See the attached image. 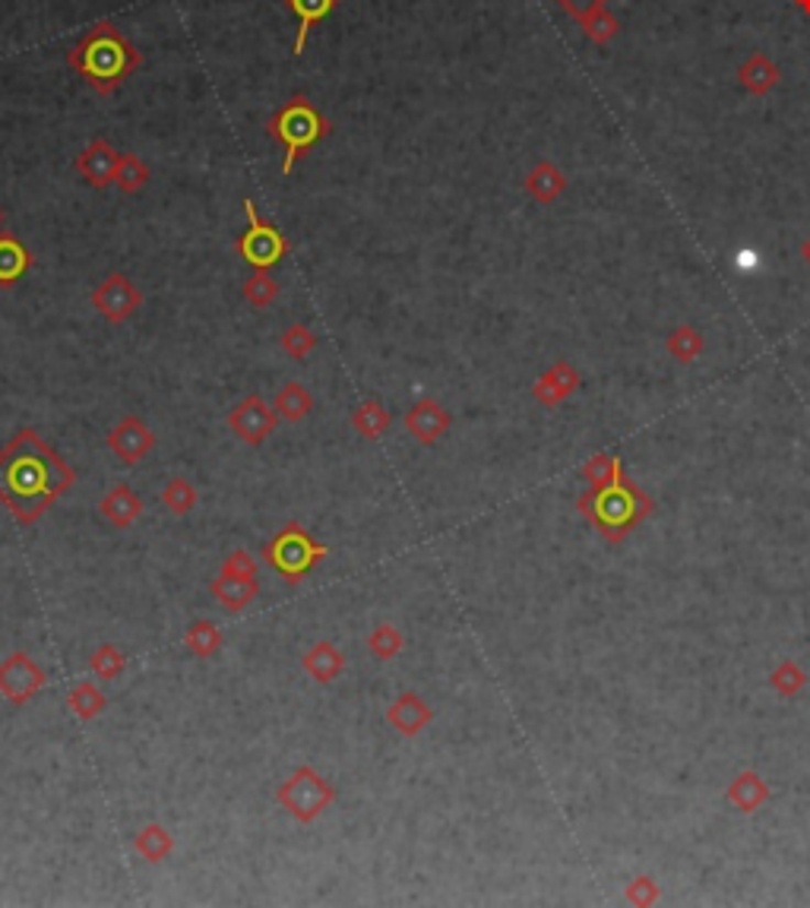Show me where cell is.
Returning <instances> with one entry per match:
<instances>
[{
	"label": "cell",
	"instance_id": "obj_19",
	"mask_svg": "<svg viewBox=\"0 0 810 908\" xmlns=\"http://www.w3.org/2000/svg\"><path fill=\"white\" fill-rule=\"evenodd\" d=\"M273 405H276L282 422H292V425H295V422H304V418L314 412V396H310V390H307L304 383L288 380L285 386H278Z\"/></svg>",
	"mask_w": 810,
	"mask_h": 908
},
{
	"label": "cell",
	"instance_id": "obj_31",
	"mask_svg": "<svg viewBox=\"0 0 810 908\" xmlns=\"http://www.w3.org/2000/svg\"><path fill=\"white\" fill-rule=\"evenodd\" d=\"M219 573H226V577H241V580H256L260 564H256V557H253L251 551L238 548V551H231V555L222 560V570H219Z\"/></svg>",
	"mask_w": 810,
	"mask_h": 908
},
{
	"label": "cell",
	"instance_id": "obj_30",
	"mask_svg": "<svg viewBox=\"0 0 810 908\" xmlns=\"http://www.w3.org/2000/svg\"><path fill=\"white\" fill-rule=\"evenodd\" d=\"M563 378H567V368H555L551 374H545V378L535 383V396H538L541 403L555 405L557 400H560V396L573 386V378L570 380H563Z\"/></svg>",
	"mask_w": 810,
	"mask_h": 908
},
{
	"label": "cell",
	"instance_id": "obj_21",
	"mask_svg": "<svg viewBox=\"0 0 810 908\" xmlns=\"http://www.w3.org/2000/svg\"><path fill=\"white\" fill-rule=\"evenodd\" d=\"M285 7L298 17V35H295V54H304V45H307V32L314 29L317 23H324L336 0H285Z\"/></svg>",
	"mask_w": 810,
	"mask_h": 908
},
{
	"label": "cell",
	"instance_id": "obj_26",
	"mask_svg": "<svg viewBox=\"0 0 810 908\" xmlns=\"http://www.w3.org/2000/svg\"><path fill=\"white\" fill-rule=\"evenodd\" d=\"M89 668H92V675H96L99 681H118L127 668L124 649L114 646V643H101L99 649L89 656Z\"/></svg>",
	"mask_w": 810,
	"mask_h": 908
},
{
	"label": "cell",
	"instance_id": "obj_23",
	"mask_svg": "<svg viewBox=\"0 0 810 908\" xmlns=\"http://www.w3.org/2000/svg\"><path fill=\"white\" fill-rule=\"evenodd\" d=\"M222 643H226V636L216 627V621H209V617L190 621V627L184 631V646L197 658H212L222 649Z\"/></svg>",
	"mask_w": 810,
	"mask_h": 908
},
{
	"label": "cell",
	"instance_id": "obj_14",
	"mask_svg": "<svg viewBox=\"0 0 810 908\" xmlns=\"http://www.w3.org/2000/svg\"><path fill=\"white\" fill-rule=\"evenodd\" d=\"M99 513L101 519L111 523L114 529H130L143 516V497L127 481H121V484H114L101 494Z\"/></svg>",
	"mask_w": 810,
	"mask_h": 908
},
{
	"label": "cell",
	"instance_id": "obj_17",
	"mask_svg": "<svg viewBox=\"0 0 810 908\" xmlns=\"http://www.w3.org/2000/svg\"><path fill=\"white\" fill-rule=\"evenodd\" d=\"M133 849L146 864H162L175 855V835L168 833L162 823H146L140 833L133 835Z\"/></svg>",
	"mask_w": 810,
	"mask_h": 908
},
{
	"label": "cell",
	"instance_id": "obj_9",
	"mask_svg": "<svg viewBox=\"0 0 810 908\" xmlns=\"http://www.w3.org/2000/svg\"><path fill=\"white\" fill-rule=\"evenodd\" d=\"M89 302H92V307L99 310L108 324H127L140 310L143 292L124 273H111V276L101 278L99 285L92 288Z\"/></svg>",
	"mask_w": 810,
	"mask_h": 908
},
{
	"label": "cell",
	"instance_id": "obj_10",
	"mask_svg": "<svg viewBox=\"0 0 810 908\" xmlns=\"http://www.w3.org/2000/svg\"><path fill=\"white\" fill-rule=\"evenodd\" d=\"M105 444L124 466H140L155 447V430L140 415H124L114 428L108 430Z\"/></svg>",
	"mask_w": 810,
	"mask_h": 908
},
{
	"label": "cell",
	"instance_id": "obj_29",
	"mask_svg": "<svg viewBox=\"0 0 810 908\" xmlns=\"http://www.w3.org/2000/svg\"><path fill=\"white\" fill-rule=\"evenodd\" d=\"M278 349L288 354V358H295V361H304L307 354L317 349V336L304 327V324H292V327L282 332Z\"/></svg>",
	"mask_w": 810,
	"mask_h": 908
},
{
	"label": "cell",
	"instance_id": "obj_16",
	"mask_svg": "<svg viewBox=\"0 0 810 908\" xmlns=\"http://www.w3.org/2000/svg\"><path fill=\"white\" fill-rule=\"evenodd\" d=\"M209 592H212V599H216L219 605L226 608V611H244V608L251 605L253 599H256V592H260V582H256V580H241V577H226V573H219V577L212 580V586H209Z\"/></svg>",
	"mask_w": 810,
	"mask_h": 908
},
{
	"label": "cell",
	"instance_id": "obj_6",
	"mask_svg": "<svg viewBox=\"0 0 810 908\" xmlns=\"http://www.w3.org/2000/svg\"><path fill=\"white\" fill-rule=\"evenodd\" d=\"M244 216H248V228L241 231L234 251L241 253L253 270H273L288 251V241L282 238V231L273 222H263L256 216L253 200H244Z\"/></svg>",
	"mask_w": 810,
	"mask_h": 908
},
{
	"label": "cell",
	"instance_id": "obj_25",
	"mask_svg": "<svg viewBox=\"0 0 810 908\" xmlns=\"http://www.w3.org/2000/svg\"><path fill=\"white\" fill-rule=\"evenodd\" d=\"M405 649V633L393 624H377L374 631L368 633V653L377 658V661H390V658H399Z\"/></svg>",
	"mask_w": 810,
	"mask_h": 908
},
{
	"label": "cell",
	"instance_id": "obj_28",
	"mask_svg": "<svg viewBox=\"0 0 810 908\" xmlns=\"http://www.w3.org/2000/svg\"><path fill=\"white\" fill-rule=\"evenodd\" d=\"M241 292H244V298H248L251 307L263 310V307L276 304L278 282L270 276V270H253V276L244 282V288H241Z\"/></svg>",
	"mask_w": 810,
	"mask_h": 908
},
{
	"label": "cell",
	"instance_id": "obj_8",
	"mask_svg": "<svg viewBox=\"0 0 810 908\" xmlns=\"http://www.w3.org/2000/svg\"><path fill=\"white\" fill-rule=\"evenodd\" d=\"M45 668L29 653H10L0 661V697L13 707H29L45 687Z\"/></svg>",
	"mask_w": 810,
	"mask_h": 908
},
{
	"label": "cell",
	"instance_id": "obj_22",
	"mask_svg": "<svg viewBox=\"0 0 810 908\" xmlns=\"http://www.w3.org/2000/svg\"><path fill=\"white\" fill-rule=\"evenodd\" d=\"M32 253L13 234H0V285H13L29 273Z\"/></svg>",
	"mask_w": 810,
	"mask_h": 908
},
{
	"label": "cell",
	"instance_id": "obj_4",
	"mask_svg": "<svg viewBox=\"0 0 810 908\" xmlns=\"http://www.w3.org/2000/svg\"><path fill=\"white\" fill-rule=\"evenodd\" d=\"M336 801V788L329 783L327 776H320L314 766H298L285 783L276 788V805L295 823L302 827H310L317 823V817H324Z\"/></svg>",
	"mask_w": 810,
	"mask_h": 908
},
{
	"label": "cell",
	"instance_id": "obj_11",
	"mask_svg": "<svg viewBox=\"0 0 810 908\" xmlns=\"http://www.w3.org/2000/svg\"><path fill=\"white\" fill-rule=\"evenodd\" d=\"M403 425L415 444L434 447V444L450 430V412L437 403V400L425 396V400L408 405V412L403 415Z\"/></svg>",
	"mask_w": 810,
	"mask_h": 908
},
{
	"label": "cell",
	"instance_id": "obj_15",
	"mask_svg": "<svg viewBox=\"0 0 810 908\" xmlns=\"http://www.w3.org/2000/svg\"><path fill=\"white\" fill-rule=\"evenodd\" d=\"M302 668L310 681L336 683L346 671V653L329 639H317L302 656Z\"/></svg>",
	"mask_w": 810,
	"mask_h": 908
},
{
	"label": "cell",
	"instance_id": "obj_1",
	"mask_svg": "<svg viewBox=\"0 0 810 908\" xmlns=\"http://www.w3.org/2000/svg\"><path fill=\"white\" fill-rule=\"evenodd\" d=\"M74 484V466L32 428L0 450V504L20 526L39 523Z\"/></svg>",
	"mask_w": 810,
	"mask_h": 908
},
{
	"label": "cell",
	"instance_id": "obj_2",
	"mask_svg": "<svg viewBox=\"0 0 810 908\" xmlns=\"http://www.w3.org/2000/svg\"><path fill=\"white\" fill-rule=\"evenodd\" d=\"M67 61L99 92H111V89H118L127 76L140 67V51H133V45L127 42L114 25L99 23L70 51Z\"/></svg>",
	"mask_w": 810,
	"mask_h": 908
},
{
	"label": "cell",
	"instance_id": "obj_18",
	"mask_svg": "<svg viewBox=\"0 0 810 908\" xmlns=\"http://www.w3.org/2000/svg\"><path fill=\"white\" fill-rule=\"evenodd\" d=\"M349 422H352V430L361 440L374 444V440H380L390 430V412H386V405L380 403V400H364L361 405H354Z\"/></svg>",
	"mask_w": 810,
	"mask_h": 908
},
{
	"label": "cell",
	"instance_id": "obj_32",
	"mask_svg": "<svg viewBox=\"0 0 810 908\" xmlns=\"http://www.w3.org/2000/svg\"><path fill=\"white\" fill-rule=\"evenodd\" d=\"M529 190L538 200H551L557 190H560V175H555V172L545 165V168H538V172L529 177Z\"/></svg>",
	"mask_w": 810,
	"mask_h": 908
},
{
	"label": "cell",
	"instance_id": "obj_24",
	"mask_svg": "<svg viewBox=\"0 0 810 908\" xmlns=\"http://www.w3.org/2000/svg\"><path fill=\"white\" fill-rule=\"evenodd\" d=\"M158 501H162V506L172 513V516H187L190 510H197V504H200V494H197V488L190 484L187 479H172L162 491H158Z\"/></svg>",
	"mask_w": 810,
	"mask_h": 908
},
{
	"label": "cell",
	"instance_id": "obj_3",
	"mask_svg": "<svg viewBox=\"0 0 810 908\" xmlns=\"http://www.w3.org/2000/svg\"><path fill=\"white\" fill-rule=\"evenodd\" d=\"M270 133L276 136L278 143H282V150H285V162H282V175L288 177L292 175V168L298 165V158H302L304 152L310 150L317 140H324L329 133V121L310 105V101L304 99V96H292V99L285 101L282 108H278L276 114H273V121H270Z\"/></svg>",
	"mask_w": 810,
	"mask_h": 908
},
{
	"label": "cell",
	"instance_id": "obj_7",
	"mask_svg": "<svg viewBox=\"0 0 810 908\" xmlns=\"http://www.w3.org/2000/svg\"><path fill=\"white\" fill-rule=\"evenodd\" d=\"M228 430L244 444V447H263L278 428V412L276 405L266 403L263 396H244L228 408Z\"/></svg>",
	"mask_w": 810,
	"mask_h": 908
},
{
	"label": "cell",
	"instance_id": "obj_12",
	"mask_svg": "<svg viewBox=\"0 0 810 908\" xmlns=\"http://www.w3.org/2000/svg\"><path fill=\"white\" fill-rule=\"evenodd\" d=\"M434 722V709L425 697H418L415 690H405L399 693L390 707H386V725L393 732H399L403 737H415L422 734Z\"/></svg>",
	"mask_w": 810,
	"mask_h": 908
},
{
	"label": "cell",
	"instance_id": "obj_20",
	"mask_svg": "<svg viewBox=\"0 0 810 908\" xmlns=\"http://www.w3.org/2000/svg\"><path fill=\"white\" fill-rule=\"evenodd\" d=\"M67 709L74 712L79 722H96L101 712L108 709V697L101 693L99 683L79 681L67 693Z\"/></svg>",
	"mask_w": 810,
	"mask_h": 908
},
{
	"label": "cell",
	"instance_id": "obj_27",
	"mask_svg": "<svg viewBox=\"0 0 810 908\" xmlns=\"http://www.w3.org/2000/svg\"><path fill=\"white\" fill-rule=\"evenodd\" d=\"M114 184L124 190V194H136L150 184V165L140 158V155H130L124 152L118 158V172H114Z\"/></svg>",
	"mask_w": 810,
	"mask_h": 908
},
{
	"label": "cell",
	"instance_id": "obj_5",
	"mask_svg": "<svg viewBox=\"0 0 810 908\" xmlns=\"http://www.w3.org/2000/svg\"><path fill=\"white\" fill-rule=\"evenodd\" d=\"M329 555L327 545L314 541L302 523H288L263 545V557L266 564L276 570L282 580L302 582L324 557Z\"/></svg>",
	"mask_w": 810,
	"mask_h": 908
},
{
	"label": "cell",
	"instance_id": "obj_33",
	"mask_svg": "<svg viewBox=\"0 0 810 908\" xmlns=\"http://www.w3.org/2000/svg\"><path fill=\"white\" fill-rule=\"evenodd\" d=\"M560 3H563L567 10H573V13H577L580 20H585V17H589V13H592V10H595V7H599L602 0H560Z\"/></svg>",
	"mask_w": 810,
	"mask_h": 908
},
{
	"label": "cell",
	"instance_id": "obj_13",
	"mask_svg": "<svg viewBox=\"0 0 810 908\" xmlns=\"http://www.w3.org/2000/svg\"><path fill=\"white\" fill-rule=\"evenodd\" d=\"M118 158H121V152H114V146H108L105 140H92L86 150L76 155V172L89 187L101 190V187L114 184Z\"/></svg>",
	"mask_w": 810,
	"mask_h": 908
}]
</instances>
